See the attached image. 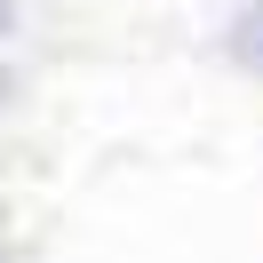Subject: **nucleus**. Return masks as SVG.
I'll return each instance as SVG.
<instances>
[{"instance_id": "nucleus-1", "label": "nucleus", "mask_w": 263, "mask_h": 263, "mask_svg": "<svg viewBox=\"0 0 263 263\" xmlns=\"http://www.w3.org/2000/svg\"><path fill=\"white\" fill-rule=\"evenodd\" d=\"M0 32H8V0H0Z\"/></svg>"}]
</instances>
